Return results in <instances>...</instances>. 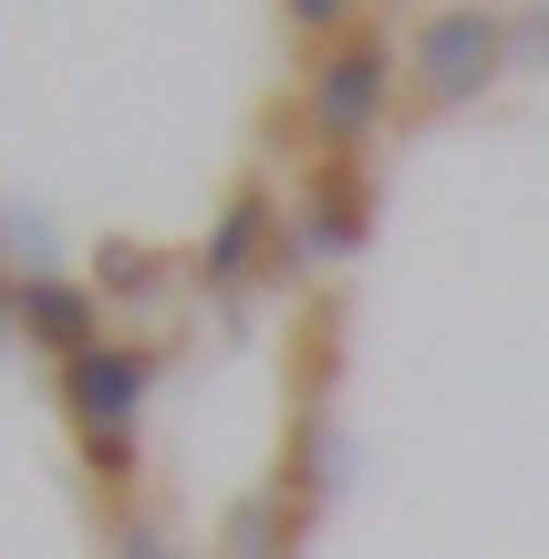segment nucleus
Segmentation results:
<instances>
[{"mask_svg":"<svg viewBox=\"0 0 549 559\" xmlns=\"http://www.w3.org/2000/svg\"><path fill=\"white\" fill-rule=\"evenodd\" d=\"M394 94H405V52H394L384 32H343L332 52H311L301 73V124L322 156H363L373 135H384Z\"/></svg>","mask_w":549,"mask_h":559,"instance_id":"f257e3e1","label":"nucleus"},{"mask_svg":"<svg viewBox=\"0 0 549 559\" xmlns=\"http://www.w3.org/2000/svg\"><path fill=\"white\" fill-rule=\"evenodd\" d=\"M498 73H509V11H498V0H435V11L415 21V41H405L415 104H435V115L488 104Z\"/></svg>","mask_w":549,"mask_h":559,"instance_id":"f03ea898","label":"nucleus"},{"mask_svg":"<svg viewBox=\"0 0 549 559\" xmlns=\"http://www.w3.org/2000/svg\"><path fill=\"white\" fill-rule=\"evenodd\" d=\"M373 249V177L363 156H311L301 187H290V228H281V270L270 280H301L311 260H363Z\"/></svg>","mask_w":549,"mask_h":559,"instance_id":"7ed1b4c3","label":"nucleus"},{"mask_svg":"<svg viewBox=\"0 0 549 559\" xmlns=\"http://www.w3.org/2000/svg\"><path fill=\"white\" fill-rule=\"evenodd\" d=\"M145 394H156V353H135V342H94L83 362H62V415H73L83 445L135 436Z\"/></svg>","mask_w":549,"mask_h":559,"instance_id":"20e7f679","label":"nucleus"},{"mask_svg":"<svg viewBox=\"0 0 549 559\" xmlns=\"http://www.w3.org/2000/svg\"><path fill=\"white\" fill-rule=\"evenodd\" d=\"M281 228H290V207L270 198V177H239L218 198V218H207L198 280H207V290H249L260 270H281Z\"/></svg>","mask_w":549,"mask_h":559,"instance_id":"39448f33","label":"nucleus"},{"mask_svg":"<svg viewBox=\"0 0 549 559\" xmlns=\"http://www.w3.org/2000/svg\"><path fill=\"white\" fill-rule=\"evenodd\" d=\"M353 487V436L343 415H332V394H311L301 415H290V456H281V508L290 519H322L332 498Z\"/></svg>","mask_w":549,"mask_h":559,"instance_id":"423d86ee","label":"nucleus"},{"mask_svg":"<svg viewBox=\"0 0 549 559\" xmlns=\"http://www.w3.org/2000/svg\"><path fill=\"white\" fill-rule=\"evenodd\" d=\"M11 321L41 342V353H62V362H83L104 342V300H94V280H62V270H32L11 290Z\"/></svg>","mask_w":549,"mask_h":559,"instance_id":"0eeeda50","label":"nucleus"},{"mask_svg":"<svg viewBox=\"0 0 549 559\" xmlns=\"http://www.w3.org/2000/svg\"><path fill=\"white\" fill-rule=\"evenodd\" d=\"M218 559H301V519L281 508V487H249L218 519Z\"/></svg>","mask_w":549,"mask_h":559,"instance_id":"6e6552de","label":"nucleus"},{"mask_svg":"<svg viewBox=\"0 0 549 559\" xmlns=\"http://www.w3.org/2000/svg\"><path fill=\"white\" fill-rule=\"evenodd\" d=\"M156 290H166L156 249H135V239H104L94 249V300H156Z\"/></svg>","mask_w":549,"mask_h":559,"instance_id":"1a4fd4ad","label":"nucleus"},{"mask_svg":"<svg viewBox=\"0 0 549 559\" xmlns=\"http://www.w3.org/2000/svg\"><path fill=\"white\" fill-rule=\"evenodd\" d=\"M104 559H198V549L177 539V519H166L156 498H135V508L115 519V549H104Z\"/></svg>","mask_w":549,"mask_h":559,"instance_id":"9d476101","label":"nucleus"},{"mask_svg":"<svg viewBox=\"0 0 549 559\" xmlns=\"http://www.w3.org/2000/svg\"><path fill=\"white\" fill-rule=\"evenodd\" d=\"M290 41H311V52H332L343 32H363V0H281Z\"/></svg>","mask_w":549,"mask_h":559,"instance_id":"9b49d317","label":"nucleus"},{"mask_svg":"<svg viewBox=\"0 0 549 559\" xmlns=\"http://www.w3.org/2000/svg\"><path fill=\"white\" fill-rule=\"evenodd\" d=\"M518 62H549V11L529 0V11H509V73Z\"/></svg>","mask_w":549,"mask_h":559,"instance_id":"f8f14e48","label":"nucleus"},{"mask_svg":"<svg viewBox=\"0 0 549 559\" xmlns=\"http://www.w3.org/2000/svg\"><path fill=\"white\" fill-rule=\"evenodd\" d=\"M0 321H11V300H0Z\"/></svg>","mask_w":549,"mask_h":559,"instance_id":"ddd939ff","label":"nucleus"}]
</instances>
